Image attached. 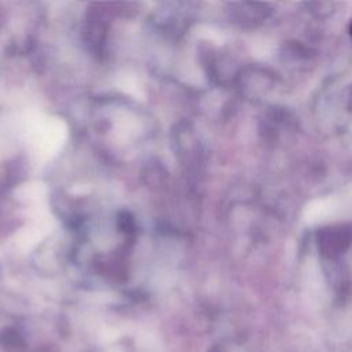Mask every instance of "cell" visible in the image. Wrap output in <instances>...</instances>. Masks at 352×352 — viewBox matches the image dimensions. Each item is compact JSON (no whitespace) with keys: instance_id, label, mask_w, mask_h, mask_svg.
I'll return each instance as SVG.
<instances>
[{"instance_id":"obj_1","label":"cell","mask_w":352,"mask_h":352,"mask_svg":"<svg viewBox=\"0 0 352 352\" xmlns=\"http://www.w3.org/2000/svg\"><path fill=\"white\" fill-rule=\"evenodd\" d=\"M28 132L38 155L45 158L58 151L66 136V128L59 120L38 116L30 120L28 124Z\"/></svg>"},{"instance_id":"obj_2","label":"cell","mask_w":352,"mask_h":352,"mask_svg":"<svg viewBox=\"0 0 352 352\" xmlns=\"http://www.w3.org/2000/svg\"><path fill=\"white\" fill-rule=\"evenodd\" d=\"M351 36H352V22H351Z\"/></svg>"}]
</instances>
